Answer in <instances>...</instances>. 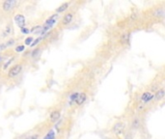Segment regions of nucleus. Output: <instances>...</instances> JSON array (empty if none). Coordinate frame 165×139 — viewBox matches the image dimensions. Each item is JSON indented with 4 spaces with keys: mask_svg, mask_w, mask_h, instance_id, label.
<instances>
[{
    "mask_svg": "<svg viewBox=\"0 0 165 139\" xmlns=\"http://www.w3.org/2000/svg\"><path fill=\"white\" fill-rule=\"evenodd\" d=\"M128 38H129V34L128 33H125L123 35V36H122V38H121V42L123 43H126V42H128Z\"/></svg>",
    "mask_w": 165,
    "mask_h": 139,
    "instance_id": "4468645a",
    "label": "nucleus"
},
{
    "mask_svg": "<svg viewBox=\"0 0 165 139\" xmlns=\"http://www.w3.org/2000/svg\"><path fill=\"white\" fill-rule=\"evenodd\" d=\"M33 40L34 39L32 37H28L25 41H24V43H25L26 45H30L31 43H32V42H33Z\"/></svg>",
    "mask_w": 165,
    "mask_h": 139,
    "instance_id": "2eb2a0df",
    "label": "nucleus"
},
{
    "mask_svg": "<svg viewBox=\"0 0 165 139\" xmlns=\"http://www.w3.org/2000/svg\"><path fill=\"white\" fill-rule=\"evenodd\" d=\"M17 4L18 2L15 1V0H6V1H4L3 4H2V9H3L5 12H9V11L13 10Z\"/></svg>",
    "mask_w": 165,
    "mask_h": 139,
    "instance_id": "f03ea898",
    "label": "nucleus"
},
{
    "mask_svg": "<svg viewBox=\"0 0 165 139\" xmlns=\"http://www.w3.org/2000/svg\"><path fill=\"white\" fill-rule=\"evenodd\" d=\"M154 16L156 17V18L164 17V10L162 9V8H158V9H156L155 12H154Z\"/></svg>",
    "mask_w": 165,
    "mask_h": 139,
    "instance_id": "9d476101",
    "label": "nucleus"
},
{
    "mask_svg": "<svg viewBox=\"0 0 165 139\" xmlns=\"http://www.w3.org/2000/svg\"><path fill=\"white\" fill-rule=\"evenodd\" d=\"M37 30H41L42 31V26H36V27H33L31 30V32H33V33H37Z\"/></svg>",
    "mask_w": 165,
    "mask_h": 139,
    "instance_id": "aec40b11",
    "label": "nucleus"
},
{
    "mask_svg": "<svg viewBox=\"0 0 165 139\" xmlns=\"http://www.w3.org/2000/svg\"><path fill=\"white\" fill-rule=\"evenodd\" d=\"M14 42H15V41H14L13 39H12V40H9V41H8V43H6V45H7V46H9L10 45H13Z\"/></svg>",
    "mask_w": 165,
    "mask_h": 139,
    "instance_id": "b1692460",
    "label": "nucleus"
},
{
    "mask_svg": "<svg viewBox=\"0 0 165 139\" xmlns=\"http://www.w3.org/2000/svg\"><path fill=\"white\" fill-rule=\"evenodd\" d=\"M41 40H42V38H38V39H37L36 41H35V42H33V43H31V45H31V46H35V45H37V43H39V42H40V41H41Z\"/></svg>",
    "mask_w": 165,
    "mask_h": 139,
    "instance_id": "4be33fe9",
    "label": "nucleus"
},
{
    "mask_svg": "<svg viewBox=\"0 0 165 139\" xmlns=\"http://www.w3.org/2000/svg\"><path fill=\"white\" fill-rule=\"evenodd\" d=\"M21 71H22V65H21V64L15 65V66L12 67L9 70L8 75H9V77H12V78L13 77H16V76L18 75L21 73Z\"/></svg>",
    "mask_w": 165,
    "mask_h": 139,
    "instance_id": "f257e3e1",
    "label": "nucleus"
},
{
    "mask_svg": "<svg viewBox=\"0 0 165 139\" xmlns=\"http://www.w3.org/2000/svg\"><path fill=\"white\" fill-rule=\"evenodd\" d=\"M164 93H165L164 89L161 88V89H159V90H158V91H156V95H154V97L156 98V100H161L162 98L164 97Z\"/></svg>",
    "mask_w": 165,
    "mask_h": 139,
    "instance_id": "1a4fd4ad",
    "label": "nucleus"
},
{
    "mask_svg": "<svg viewBox=\"0 0 165 139\" xmlns=\"http://www.w3.org/2000/svg\"><path fill=\"white\" fill-rule=\"evenodd\" d=\"M24 48H25V46L24 45H18L16 47V51H17V52H21V51L24 50Z\"/></svg>",
    "mask_w": 165,
    "mask_h": 139,
    "instance_id": "f3484780",
    "label": "nucleus"
},
{
    "mask_svg": "<svg viewBox=\"0 0 165 139\" xmlns=\"http://www.w3.org/2000/svg\"><path fill=\"white\" fill-rule=\"evenodd\" d=\"M131 127H132V129H134V130L138 129L140 127V120L138 118H134L131 122Z\"/></svg>",
    "mask_w": 165,
    "mask_h": 139,
    "instance_id": "f8f14e48",
    "label": "nucleus"
},
{
    "mask_svg": "<svg viewBox=\"0 0 165 139\" xmlns=\"http://www.w3.org/2000/svg\"><path fill=\"white\" fill-rule=\"evenodd\" d=\"M153 99H154V94L152 92H149V91L144 92V93H143V95L141 96V100L145 103L149 102L150 100H152Z\"/></svg>",
    "mask_w": 165,
    "mask_h": 139,
    "instance_id": "39448f33",
    "label": "nucleus"
},
{
    "mask_svg": "<svg viewBox=\"0 0 165 139\" xmlns=\"http://www.w3.org/2000/svg\"><path fill=\"white\" fill-rule=\"evenodd\" d=\"M20 30H21V33L22 34H28L29 32H30V30L28 28H26V27H22V28H20Z\"/></svg>",
    "mask_w": 165,
    "mask_h": 139,
    "instance_id": "a211bd4d",
    "label": "nucleus"
},
{
    "mask_svg": "<svg viewBox=\"0 0 165 139\" xmlns=\"http://www.w3.org/2000/svg\"><path fill=\"white\" fill-rule=\"evenodd\" d=\"M69 5H70V3L69 2H66V3H63L61 5L60 7H58L57 9H56V13H62V12H64L65 10H67L68 9V7H69Z\"/></svg>",
    "mask_w": 165,
    "mask_h": 139,
    "instance_id": "9b49d317",
    "label": "nucleus"
},
{
    "mask_svg": "<svg viewBox=\"0 0 165 139\" xmlns=\"http://www.w3.org/2000/svg\"><path fill=\"white\" fill-rule=\"evenodd\" d=\"M39 52H41V49H40V48H35L34 51H33V52H32V57H37L38 55H39V54H38Z\"/></svg>",
    "mask_w": 165,
    "mask_h": 139,
    "instance_id": "dca6fc26",
    "label": "nucleus"
},
{
    "mask_svg": "<svg viewBox=\"0 0 165 139\" xmlns=\"http://www.w3.org/2000/svg\"><path fill=\"white\" fill-rule=\"evenodd\" d=\"M60 118V111H58V110H54L51 112L50 114V116H49V119H50V121L51 122H56L57 120Z\"/></svg>",
    "mask_w": 165,
    "mask_h": 139,
    "instance_id": "6e6552de",
    "label": "nucleus"
},
{
    "mask_svg": "<svg viewBox=\"0 0 165 139\" xmlns=\"http://www.w3.org/2000/svg\"><path fill=\"white\" fill-rule=\"evenodd\" d=\"M54 138H55V132L51 130H49V132L45 136L44 139H54Z\"/></svg>",
    "mask_w": 165,
    "mask_h": 139,
    "instance_id": "ddd939ff",
    "label": "nucleus"
},
{
    "mask_svg": "<svg viewBox=\"0 0 165 139\" xmlns=\"http://www.w3.org/2000/svg\"><path fill=\"white\" fill-rule=\"evenodd\" d=\"M14 20H15V22L17 23V25L18 27H20V28H22L25 25V17H24L23 15H20V14H18L14 18Z\"/></svg>",
    "mask_w": 165,
    "mask_h": 139,
    "instance_id": "20e7f679",
    "label": "nucleus"
},
{
    "mask_svg": "<svg viewBox=\"0 0 165 139\" xmlns=\"http://www.w3.org/2000/svg\"><path fill=\"white\" fill-rule=\"evenodd\" d=\"M39 138V134H33V135H30L28 137H26L25 139H38Z\"/></svg>",
    "mask_w": 165,
    "mask_h": 139,
    "instance_id": "412c9836",
    "label": "nucleus"
},
{
    "mask_svg": "<svg viewBox=\"0 0 165 139\" xmlns=\"http://www.w3.org/2000/svg\"><path fill=\"white\" fill-rule=\"evenodd\" d=\"M13 59H14V58H11L10 60H8V62H7V63H6V64H5V65H4V69H7V67H8V66H9V65H10V63H11V62H12V61H13Z\"/></svg>",
    "mask_w": 165,
    "mask_h": 139,
    "instance_id": "5701e85b",
    "label": "nucleus"
},
{
    "mask_svg": "<svg viewBox=\"0 0 165 139\" xmlns=\"http://www.w3.org/2000/svg\"><path fill=\"white\" fill-rule=\"evenodd\" d=\"M86 100H87V95H86L85 93H80L75 102H76L78 105H82L83 103L86 102Z\"/></svg>",
    "mask_w": 165,
    "mask_h": 139,
    "instance_id": "0eeeda50",
    "label": "nucleus"
},
{
    "mask_svg": "<svg viewBox=\"0 0 165 139\" xmlns=\"http://www.w3.org/2000/svg\"><path fill=\"white\" fill-rule=\"evenodd\" d=\"M124 130H125V124L123 122H117L112 127L113 133H115L116 135H120L123 133Z\"/></svg>",
    "mask_w": 165,
    "mask_h": 139,
    "instance_id": "7ed1b4c3",
    "label": "nucleus"
},
{
    "mask_svg": "<svg viewBox=\"0 0 165 139\" xmlns=\"http://www.w3.org/2000/svg\"><path fill=\"white\" fill-rule=\"evenodd\" d=\"M72 18H74V14H72V13H68L64 16L63 18H62V23H63L64 25H67V24L72 22Z\"/></svg>",
    "mask_w": 165,
    "mask_h": 139,
    "instance_id": "423d86ee",
    "label": "nucleus"
},
{
    "mask_svg": "<svg viewBox=\"0 0 165 139\" xmlns=\"http://www.w3.org/2000/svg\"><path fill=\"white\" fill-rule=\"evenodd\" d=\"M78 95H79V93H74L71 96V100H76Z\"/></svg>",
    "mask_w": 165,
    "mask_h": 139,
    "instance_id": "6ab92c4d",
    "label": "nucleus"
}]
</instances>
